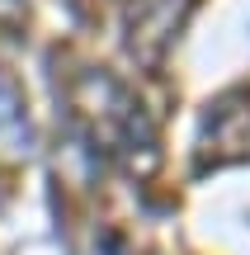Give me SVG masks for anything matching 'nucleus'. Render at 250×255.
Returning <instances> with one entry per match:
<instances>
[{
  "instance_id": "obj_2",
  "label": "nucleus",
  "mask_w": 250,
  "mask_h": 255,
  "mask_svg": "<svg viewBox=\"0 0 250 255\" xmlns=\"http://www.w3.org/2000/svg\"><path fill=\"white\" fill-rule=\"evenodd\" d=\"M33 146V128H28V109L19 100L14 81L0 71V156H28Z\"/></svg>"
},
{
  "instance_id": "obj_1",
  "label": "nucleus",
  "mask_w": 250,
  "mask_h": 255,
  "mask_svg": "<svg viewBox=\"0 0 250 255\" xmlns=\"http://www.w3.org/2000/svg\"><path fill=\"white\" fill-rule=\"evenodd\" d=\"M66 114L81 128L85 142L118 170H128V175L156 170V161H161L156 128H151L147 109L132 100V90L123 81H113L109 71H94V66L76 71L66 81Z\"/></svg>"
},
{
  "instance_id": "obj_3",
  "label": "nucleus",
  "mask_w": 250,
  "mask_h": 255,
  "mask_svg": "<svg viewBox=\"0 0 250 255\" xmlns=\"http://www.w3.org/2000/svg\"><path fill=\"white\" fill-rule=\"evenodd\" d=\"M28 19V9H24V0H0V28L5 33H14L19 24Z\"/></svg>"
}]
</instances>
